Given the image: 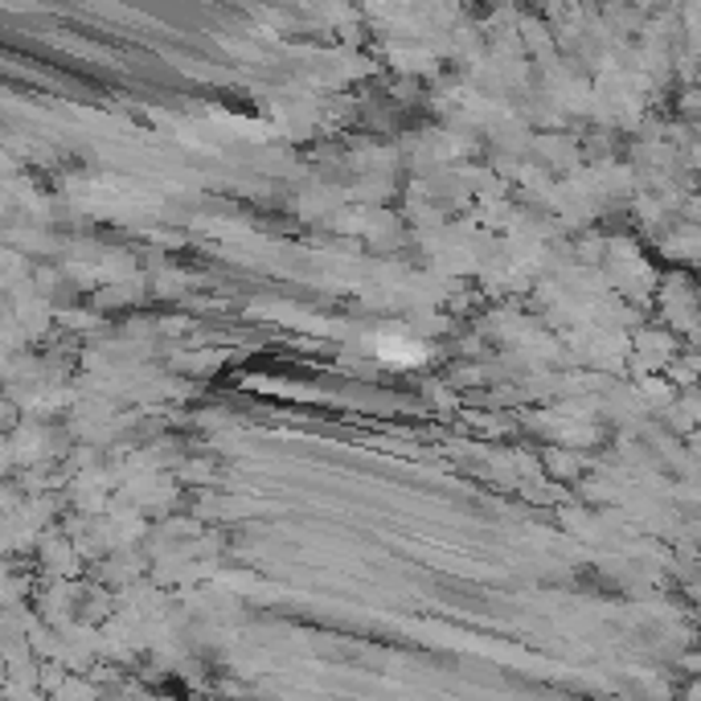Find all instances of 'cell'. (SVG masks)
<instances>
[{"label": "cell", "mask_w": 701, "mask_h": 701, "mask_svg": "<svg viewBox=\"0 0 701 701\" xmlns=\"http://www.w3.org/2000/svg\"><path fill=\"white\" fill-rule=\"evenodd\" d=\"M373 349H378L382 358H390V361H419L422 358L419 344L402 341V337H373Z\"/></svg>", "instance_id": "6da1fadb"}]
</instances>
